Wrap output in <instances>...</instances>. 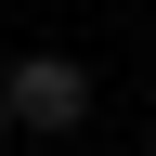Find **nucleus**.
<instances>
[{
  "label": "nucleus",
  "mask_w": 156,
  "mask_h": 156,
  "mask_svg": "<svg viewBox=\"0 0 156 156\" xmlns=\"http://www.w3.org/2000/svg\"><path fill=\"white\" fill-rule=\"evenodd\" d=\"M0 104H13V130H78V117H91V78H78L65 52H26V65L0 78Z\"/></svg>",
  "instance_id": "obj_1"
},
{
  "label": "nucleus",
  "mask_w": 156,
  "mask_h": 156,
  "mask_svg": "<svg viewBox=\"0 0 156 156\" xmlns=\"http://www.w3.org/2000/svg\"><path fill=\"white\" fill-rule=\"evenodd\" d=\"M0 130H13V104H0Z\"/></svg>",
  "instance_id": "obj_2"
}]
</instances>
